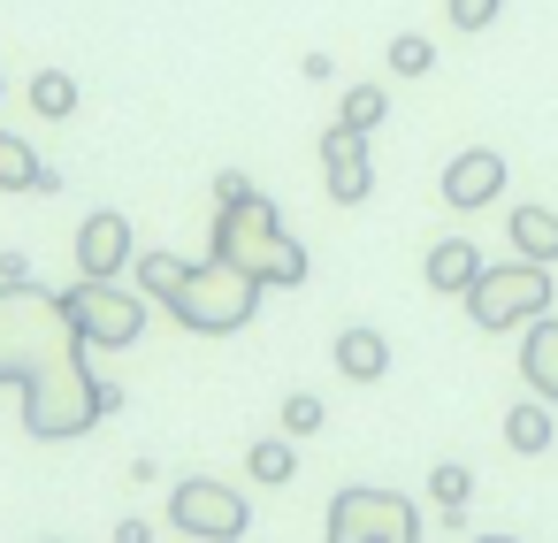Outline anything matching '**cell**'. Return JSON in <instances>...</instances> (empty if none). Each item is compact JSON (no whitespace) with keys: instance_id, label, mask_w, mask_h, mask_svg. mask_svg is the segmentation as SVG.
<instances>
[{"instance_id":"cell-1","label":"cell","mask_w":558,"mask_h":543,"mask_svg":"<svg viewBox=\"0 0 558 543\" xmlns=\"http://www.w3.org/2000/svg\"><path fill=\"white\" fill-rule=\"evenodd\" d=\"M0 383L24 390V429L39 444H70L123 406V390L93 367L62 291L39 283H0Z\"/></svg>"},{"instance_id":"cell-2","label":"cell","mask_w":558,"mask_h":543,"mask_svg":"<svg viewBox=\"0 0 558 543\" xmlns=\"http://www.w3.org/2000/svg\"><path fill=\"white\" fill-rule=\"evenodd\" d=\"M207 253L230 261V268H245V276L268 283V291H299V283H306V245L283 230V215H276L260 192L215 207V238H207Z\"/></svg>"},{"instance_id":"cell-3","label":"cell","mask_w":558,"mask_h":543,"mask_svg":"<svg viewBox=\"0 0 558 543\" xmlns=\"http://www.w3.org/2000/svg\"><path fill=\"white\" fill-rule=\"evenodd\" d=\"M260 291L268 283H253L245 268H230V261H192L184 268V283L169 291V314L192 329V337H238L253 314H260Z\"/></svg>"},{"instance_id":"cell-4","label":"cell","mask_w":558,"mask_h":543,"mask_svg":"<svg viewBox=\"0 0 558 543\" xmlns=\"http://www.w3.org/2000/svg\"><path fill=\"white\" fill-rule=\"evenodd\" d=\"M466 314L474 329H527L535 314H550V268L543 261H482V276L466 283Z\"/></svg>"},{"instance_id":"cell-5","label":"cell","mask_w":558,"mask_h":543,"mask_svg":"<svg viewBox=\"0 0 558 543\" xmlns=\"http://www.w3.org/2000/svg\"><path fill=\"white\" fill-rule=\"evenodd\" d=\"M322 543H421V512H413V497H398V490L352 482V490L329 497Z\"/></svg>"},{"instance_id":"cell-6","label":"cell","mask_w":558,"mask_h":543,"mask_svg":"<svg viewBox=\"0 0 558 543\" xmlns=\"http://www.w3.org/2000/svg\"><path fill=\"white\" fill-rule=\"evenodd\" d=\"M62 306H70V322H77V337H85L93 352H100V345H108V352H131V345L146 337V306H154V299L131 291V283H85V276H77V283L62 291Z\"/></svg>"},{"instance_id":"cell-7","label":"cell","mask_w":558,"mask_h":543,"mask_svg":"<svg viewBox=\"0 0 558 543\" xmlns=\"http://www.w3.org/2000/svg\"><path fill=\"white\" fill-rule=\"evenodd\" d=\"M169 528L192 535V543H238L253 528V505H245V490H230L215 474H184L169 490Z\"/></svg>"},{"instance_id":"cell-8","label":"cell","mask_w":558,"mask_h":543,"mask_svg":"<svg viewBox=\"0 0 558 543\" xmlns=\"http://www.w3.org/2000/svg\"><path fill=\"white\" fill-rule=\"evenodd\" d=\"M131 261H138L131 215L93 207V215L77 222V276H85V283H123V276H131Z\"/></svg>"},{"instance_id":"cell-9","label":"cell","mask_w":558,"mask_h":543,"mask_svg":"<svg viewBox=\"0 0 558 543\" xmlns=\"http://www.w3.org/2000/svg\"><path fill=\"white\" fill-rule=\"evenodd\" d=\"M322 184H329V200H337V207H360V200L375 192L367 131H344V123H329V131H322Z\"/></svg>"},{"instance_id":"cell-10","label":"cell","mask_w":558,"mask_h":543,"mask_svg":"<svg viewBox=\"0 0 558 543\" xmlns=\"http://www.w3.org/2000/svg\"><path fill=\"white\" fill-rule=\"evenodd\" d=\"M497 192H505V154H497V146H466V154L444 161V207L474 215V207H489Z\"/></svg>"},{"instance_id":"cell-11","label":"cell","mask_w":558,"mask_h":543,"mask_svg":"<svg viewBox=\"0 0 558 543\" xmlns=\"http://www.w3.org/2000/svg\"><path fill=\"white\" fill-rule=\"evenodd\" d=\"M520 375H527V390H535L543 406H558V322H550V314L527 322V337H520Z\"/></svg>"},{"instance_id":"cell-12","label":"cell","mask_w":558,"mask_h":543,"mask_svg":"<svg viewBox=\"0 0 558 543\" xmlns=\"http://www.w3.org/2000/svg\"><path fill=\"white\" fill-rule=\"evenodd\" d=\"M0 192H62V169H47L32 138L0 131Z\"/></svg>"},{"instance_id":"cell-13","label":"cell","mask_w":558,"mask_h":543,"mask_svg":"<svg viewBox=\"0 0 558 543\" xmlns=\"http://www.w3.org/2000/svg\"><path fill=\"white\" fill-rule=\"evenodd\" d=\"M421 276H428V291L466 299V283L482 276V253H474L466 238H436V245H428V261H421Z\"/></svg>"},{"instance_id":"cell-14","label":"cell","mask_w":558,"mask_h":543,"mask_svg":"<svg viewBox=\"0 0 558 543\" xmlns=\"http://www.w3.org/2000/svg\"><path fill=\"white\" fill-rule=\"evenodd\" d=\"M337 375H344V383H383V375H390V345H383V329L352 322V329L337 337Z\"/></svg>"},{"instance_id":"cell-15","label":"cell","mask_w":558,"mask_h":543,"mask_svg":"<svg viewBox=\"0 0 558 543\" xmlns=\"http://www.w3.org/2000/svg\"><path fill=\"white\" fill-rule=\"evenodd\" d=\"M505 238H512V253L520 261H558V215L550 207H512V222H505Z\"/></svg>"},{"instance_id":"cell-16","label":"cell","mask_w":558,"mask_h":543,"mask_svg":"<svg viewBox=\"0 0 558 543\" xmlns=\"http://www.w3.org/2000/svg\"><path fill=\"white\" fill-rule=\"evenodd\" d=\"M550 436H558V421H550V406H543V398L505 406V444H512L520 459H543V451H550Z\"/></svg>"},{"instance_id":"cell-17","label":"cell","mask_w":558,"mask_h":543,"mask_svg":"<svg viewBox=\"0 0 558 543\" xmlns=\"http://www.w3.org/2000/svg\"><path fill=\"white\" fill-rule=\"evenodd\" d=\"M184 268H192V261H177V253H146V245H138V261H131V283H138L154 306H169V291L184 283Z\"/></svg>"},{"instance_id":"cell-18","label":"cell","mask_w":558,"mask_h":543,"mask_svg":"<svg viewBox=\"0 0 558 543\" xmlns=\"http://www.w3.org/2000/svg\"><path fill=\"white\" fill-rule=\"evenodd\" d=\"M245 474H253L260 490H283V482L299 474V451H291V436H260V444L245 451Z\"/></svg>"},{"instance_id":"cell-19","label":"cell","mask_w":558,"mask_h":543,"mask_svg":"<svg viewBox=\"0 0 558 543\" xmlns=\"http://www.w3.org/2000/svg\"><path fill=\"white\" fill-rule=\"evenodd\" d=\"M24 100H32V116H47V123H62V116H77V77H70V70H39Z\"/></svg>"},{"instance_id":"cell-20","label":"cell","mask_w":558,"mask_h":543,"mask_svg":"<svg viewBox=\"0 0 558 543\" xmlns=\"http://www.w3.org/2000/svg\"><path fill=\"white\" fill-rule=\"evenodd\" d=\"M383 116H390V93H383V85H352V93L337 100V123H344V131H375Z\"/></svg>"},{"instance_id":"cell-21","label":"cell","mask_w":558,"mask_h":543,"mask_svg":"<svg viewBox=\"0 0 558 543\" xmlns=\"http://www.w3.org/2000/svg\"><path fill=\"white\" fill-rule=\"evenodd\" d=\"M428 497H436L444 512H459V505L474 497V467H459V459H436V467H428Z\"/></svg>"},{"instance_id":"cell-22","label":"cell","mask_w":558,"mask_h":543,"mask_svg":"<svg viewBox=\"0 0 558 543\" xmlns=\"http://www.w3.org/2000/svg\"><path fill=\"white\" fill-rule=\"evenodd\" d=\"M390 70H398V77H428V70H436V39H421V32L390 39Z\"/></svg>"},{"instance_id":"cell-23","label":"cell","mask_w":558,"mask_h":543,"mask_svg":"<svg viewBox=\"0 0 558 543\" xmlns=\"http://www.w3.org/2000/svg\"><path fill=\"white\" fill-rule=\"evenodd\" d=\"M322 421H329V406H322L314 390H291V398H283V436H314Z\"/></svg>"},{"instance_id":"cell-24","label":"cell","mask_w":558,"mask_h":543,"mask_svg":"<svg viewBox=\"0 0 558 543\" xmlns=\"http://www.w3.org/2000/svg\"><path fill=\"white\" fill-rule=\"evenodd\" d=\"M497 9H505V0H444L451 32H489V24H497Z\"/></svg>"},{"instance_id":"cell-25","label":"cell","mask_w":558,"mask_h":543,"mask_svg":"<svg viewBox=\"0 0 558 543\" xmlns=\"http://www.w3.org/2000/svg\"><path fill=\"white\" fill-rule=\"evenodd\" d=\"M245 192H253V177H238V169L215 177V207H230V200H245Z\"/></svg>"},{"instance_id":"cell-26","label":"cell","mask_w":558,"mask_h":543,"mask_svg":"<svg viewBox=\"0 0 558 543\" xmlns=\"http://www.w3.org/2000/svg\"><path fill=\"white\" fill-rule=\"evenodd\" d=\"M0 283H32V261L24 253H0Z\"/></svg>"},{"instance_id":"cell-27","label":"cell","mask_w":558,"mask_h":543,"mask_svg":"<svg viewBox=\"0 0 558 543\" xmlns=\"http://www.w3.org/2000/svg\"><path fill=\"white\" fill-rule=\"evenodd\" d=\"M116 543H154V520H123V528H116Z\"/></svg>"},{"instance_id":"cell-28","label":"cell","mask_w":558,"mask_h":543,"mask_svg":"<svg viewBox=\"0 0 558 543\" xmlns=\"http://www.w3.org/2000/svg\"><path fill=\"white\" fill-rule=\"evenodd\" d=\"M474 543H520V535H474Z\"/></svg>"},{"instance_id":"cell-29","label":"cell","mask_w":558,"mask_h":543,"mask_svg":"<svg viewBox=\"0 0 558 543\" xmlns=\"http://www.w3.org/2000/svg\"><path fill=\"white\" fill-rule=\"evenodd\" d=\"M0 93H9V85H0Z\"/></svg>"}]
</instances>
